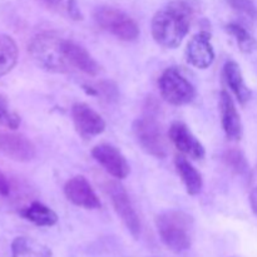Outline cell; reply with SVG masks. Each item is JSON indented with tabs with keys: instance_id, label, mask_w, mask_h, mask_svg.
Returning a JSON list of instances; mask_svg holds the SVG:
<instances>
[{
	"instance_id": "cell-1",
	"label": "cell",
	"mask_w": 257,
	"mask_h": 257,
	"mask_svg": "<svg viewBox=\"0 0 257 257\" xmlns=\"http://www.w3.org/2000/svg\"><path fill=\"white\" fill-rule=\"evenodd\" d=\"M200 12L196 0H171L152 19V37L163 48H177L190 32L193 19Z\"/></svg>"
},
{
	"instance_id": "cell-2",
	"label": "cell",
	"mask_w": 257,
	"mask_h": 257,
	"mask_svg": "<svg viewBox=\"0 0 257 257\" xmlns=\"http://www.w3.org/2000/svg\"><path fill=\"white\" fill-rule=\"evenodd\" d=\"M156 227L162 242L173 252H183L192 243L193 220L183 211L171 210L156 218Z\"/></svg>"
},
{
	"instance_id": "cell-3",
	"label": "cell",
	"mask_w": 257,
	"mask_h": 257,
	"mask_svg": "<svg viewBox=\"0 0 257 257\" xmlns=\"http://www.w3.org/2000/svg\"><path fill=\"white\" fill-rule=\"evenodd\" d=\"M60 35L53 32H44L35 35L28 47L33 62L42 69L50 73H68L72 70L63 50Z\"/></svg>"
},
{
	"instance_id": "cell-4",
	"label": "cell",
	"mask_w": 257,
	"mask_h": 257,
	"mask_svg": "<svg viewBox=\"0 0 257 257\" xmlns=\"http://www.w3.org/2000/svg\"><path fill=\"white\" fill-rule=\"evenodd\" d=\"M93 18L100 29L110 33L123 42H133L140 35L137 23L117 8L98 7L93 13Z\"/></svg>"
},
{
	"instance_id": "cell-5",
	"label": "cell",
	"mask_w": 257,
	"mask_h": 257,
	"mask_svg": "<svg viewBox=\"0 0 257 257\" xmlns=\"http://www.w3.org/2000/svg\"><path fill=\"white\" fill-rule=\"evenodd\" d=\"M158 85L163 99L172 105H186L196 97L192 83L175 67L168 68L162 73Z\"/></svg>"
},
{
	"instance_id": "cell-6",
	"label": "cell",
	"mask_w": 257,
	"mask_h": 257,
	"mask_svg": "<svg viewBox=\"0 0 257 257\" xmlns=\"http://www.w3.org/2000/svg\"><path fill=\"white\" fill-rule=\"evenodd\" d=\"M132 128L138 145L146 153L156 158H165L167 156L165 136L155 118H138L133 122Z\"/></svg>"
},
{
	"instance_id": "cell-7",
	"label": "cell",
	"mask_w": 257,
	"mask_h": 257,
	"mask_svg": "<svg viewBox=\"0 0 257 257\" xmlns=\"http://www.w3.org/2000/svg\"><path fill=\"white\" fill-rule=\"evenodd\" d=\"M105 192L109 196L118 217L122 220V222L128 228L131 235L135 238L140 237L141 221L125 188L120 183L115 182V181H110L105 185Z\"/></svg>"
},
{
	"instance_id": "cell-8",
	"label": "cell",
	"mask_w": 257,
	"mask_h": 257,
	"mask_svg": "<svg viewBox=\"0 0 257 257\" xmlns=\"http://www.w3.org/2000/svg\"><path fill=\"white\" fill-rule=\"evenodd\" d=\"M92 156L114 178L123 180L130 175L131 168L127 160L114 146L108 143L95 146L92 150Z\"/></svg>"
},
{
	"instance_id": "cell-9",
	"label": "cell",
	"mask_w": 257,
	"mask_h": 257,
	"mask_svg": "<svg viewBox=\"0 0 257 257\" xmlns=\"http://www.w3.org/2000/svg\"><path fill=\"white\" fill-rule=\"evenodd\" d=\"M72 118L75 130L83 137H94L105 130V122L102 115L85 103L77 102L73 104Z\"/></svg>"
},
{
	"instance_id": "cell-10",
	"label": "cell",
	"mask_w": 257,
	"mask_h": 257,
	"mask_svg": "<svg viewBox=\"0 0 257 257\" xmlns=\"http://www.w3.org/2000/svg\"><path fill=\"white\" fill-rule=\"evenodd\" d=\"M168 136L171 142L183 155L188 156L192 160H202L205 157L206 151L203 145L183 122H173L170 127Z\"/></svg>"
},
{
	"instance_id": "cell-11",
	"label": "cell",
	"mask_w": 257,
	"mask_h": 257,
	"mask_svg": "<svg viewBox=\"0 0 257 257\" xmlns=\"http://www.w3.org/2000/svg\"><path fill=\"white\" fill-rule=\"evenodd\" d=\"M65 197L78 207L87 210H97L102 206L99 198L84 176H75L70 178L64 186Z\"/></svg>"
},
{
	"instance_id": "cell-12",
	"label": "cell",
	"mask_w": 257,
	"mask_h": 257,
	"mask_svg": "<svg viewBox=\"0 0 257 257\" xmlns=\"http://www.w3.org/2000/svg\"><path fill=\"white\" fill-rule=\"evenodd\" d=\"M0 152L17 162H29L37 155L35 146L23 135L0 132Z\"/></svg>"
},
{
	"instance_id": "cell-13",
	"label": "cell",
	"mask_w": 257,
	"mask_h": 257,
	"mask_svg": "<svg viewBox=\"0 0 257 257\" xmlns=\"http://www.w3.org/2000/svg\"><path fill=\"white\" fill-rule=\"evenodd\" d=\"M186 59L198 69H206L215 60V50L211 44V35L201 32L193 35L186 48Z\"/></svg>"
},
{
	"instance_id": "cell-14",
	"label": "cell",
	"mask_w": 257,
	"mask_h": 257,
	"mask_svg": "<svg viewBox=\"0 0 257 257\" xmlns=\"http://www.w3.org/2000/svg\"><path fill=\"white\" fill-rule=\"evenodd\" d=\"M63 50L72 69H78L84 74L95 77L99 74L100 67L85 48L70 39L63 40Z\"/></svg>"
},
{
	"instance_id": "cell-15",
	"label": "cell",
	"mask_w": 257,
	"mask_h": 257,
	"mask_svg": "<svg viewBox=\"0 0 257 257\" xmlns=\"http://www.w3.org/2000/svg\"><path fill=\"white\" fill-rule=\"evenodd\" d=\"M220 114L221 124L228 140H240L242 136V123L235 102L226 90H222L220 94Z\"/></svg>"
},
{
	"instance_id": "cell-16",
	"label": "cell",
	"mask_w": 257,
	"mask_h": 257,
	"mask_svg": "<svg viewBox=\"0 0 257 257\" xmlns=\"http://www.w3.org/2000/svg\"><path fill=\"white\" fill-rule=\"evenodd\" d=\"M223 77L238 102L241 104H246L251 99V90L243 80L240 65L233 60L226 62L225 67H223Z\"/></svg>"
},
{
	"instance_id": "cell-17",
	"label": "cell",
	"mask_w": 257,
	"mask_h": 257,
	"mask_svg": "<svg viewBox=\"0 0 257 257\" xmlns=\"http://www.w3.org/2000/svg\"><path fill=\"white\" fill-rule=\"evenodd\" d=\"M175 166L188 195L197 196L203 187V180L201 173L183 156L176 157Z\"/></svg>"
},
{
	"instance_id": "cell-18",
	"label": "cell",
	"mask_w": 257,
	"mask_h": 257,
	"mask_svg": "<svg viewBox=\"0 0 257 257\" xmlns=\"http://www.w3.org/2000/svg\"><path fill=\"white\" fill-rule=\"evenodd\" d=\"M20 216L39 227H52L58 222L57 213L52 208L38 202V201L30 203L28 207L23 208L20 211Z\"/></svg>"
},
{
	"instance_id": "cell-19",
	"label": "cell",
	"mask_w": 257,
	"mask_h": 257,
	"mask_svg": "<svg viewBox=\"0 0 257 257\" xmlns=\"http://www.w3.org/2000/svg\"><path fill=\"white\" fill-rule=\"evenodd\" d=\"M19 50L15 40L7 34H0V78L12 72L17 65Z\"/></svg>"
},
{
	"instance_id": "cell-20",
	"label": "cell",
	"mask_w": 257,
	"mask_h": 257,
	"mask_svg": "<svg viewBox=\"0 0 257 257\" xmlns=\"http://www.w3.org/2000/svg\"><path fill=\"white\" fill-rule=\"evenodd\" d=\"M13 257H52V252L42 243L28 237H17L12 243Z\"/></svg>"
},
{
	"instance_id": "cell-21",
	"label": "cell",
	"mask_w": 257,
	"mask_h": 257,
	"mask_svg": "<svg viewBox=\"0 0 257 257\" xmlns=\"http://www.w3.org/2000/svg\"><path fill=\"white\" fill-rule=\"evenodd\" d=\"M225 30L235 38L238 48L242 53L250 54L257 49V40L246 28H243L238 23H228L225 25Z\"/></svg>"
},
{
	"instance_id": "cell-22",
	"label": "cell",
	"mask_w": 257,
	"mask_h": 257,
	"mask_svg": "<svg viewBox=\"0 0 257 257\" xmlns=\"http://www.w3.org/2000/svg\"><path fill=\"white\" fill-rule=\"evenodd\" d=\"M222 160L225 165L230 168L232 172L240 176H248L250 173V165H248L247 160H246L245 155L241 151L235 150H227L222 156Z\"/></svg>"
},
{
	"instance_id": "cell-23",
	"label": "cell",
	"mask_w": 257,
	"mask_h": 257,
	"mask_svg": "<svg viewBox=\"0 0 257 257\" xmlns=\"http://www.w3.org/2000/svg\"><path fill=\"white\" fill-rule=\"evenodd\" d=\"M0 124L10 130H17L20 124V117L10 109L9 104L3 97H0Z\"/></svg>"
},
{
	"instance_id": "cell-24",
	"label": "cell",
	"mask_w": 257,
	"mask_h": 257,
	"mask_svg": "<svg viewBox=\"0 0 257 257\" xmlns=\"http://www.w3.org/2000/svg\"><path fill=\"white\" fill-rule=\"evenodd\" d=\"M235 12L246 15L252 20H257V8L252 0H226Z\"/></svg>"
},
{
	"instance_id": "cell-25",
	"label": "cell",
	"mask_w": 257,
	"mask_h": 257,
	"mask_svg": "<svg viewBox=\"0 0 257 257\" xmlns=\"http://www.w3.org/2000/svg\"><path fill=\"white\" fill-rule=\"evenodd\" d=\"M85 90H87L88 94L92 95H102L104 97L105 99L110 100V99H115L118 95L117 93V88L115 85H113L112 83L109 82H100L99 84H97L95 87H85Z\"/></svg>"
},
{
	"instance_id": "cell-26",
	"label": "cell",
	"mask_w": 257,
	"mask_h": 257,
	"mask_svg": "<svg viewBox=\"0 0 257 257\" xmlns=\"http://www.w3.org/2000/svg\"><path fill=\"white\" fill-rule=\"evenodd\" d=\"M10 193V185L4 173L0 171V196H8Z\"/></svg>"
},
{
	"instance_id": "cell-27",
	"label": "cell",
	"mask_w": 257,
	"mask_h": 257,
	"mask_svg": "<svg viewBox=\"0 0 257 257\" xmlns=\"http://www.w3.org/2000/svg\"><path fill=\"white\" fill-rule=\"evenodd\" d=\"M250 203H251V207H252V211L257 216V187H255L252 191H251Z\"/></svg>"
},
{
	"instance_id": "cell-28",
	"label": "cell",
	"mask_w": 257,
	"mask_h": 257,
	"mask_svg": "<svg viewBox=\"0 0 257 257\" xmlns=\"http://www.w3.org/2000/svg\"><path fill=\"white\" fill-rule=\"evenodd\" d=\"M38 2H40L43 5H45L47 8L54 9V8H58L60 4H62L63 0H38Z\"/></svg>"
}]
</instances>
